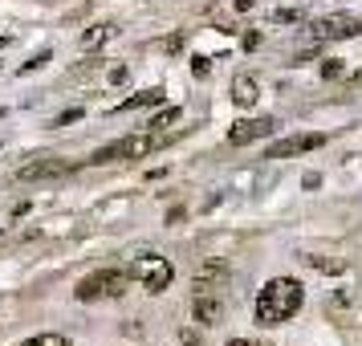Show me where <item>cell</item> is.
Instances as JSON below:
<instances>
[{"mask_svg":"<svg viewBox=\"0 0 362 346\" xmlns=\"http://www.w3.org/2000/svg\"><path fill=\"white\" fill-rule=\"evenodd\" d=\"M228 346H252V342H248V338H232Z\"/></svg>","mask_w":362,"mask_h":346,"instance_id":"24","label":"cell"},{"mask_svg":"<svg viewBox=\"0 0 362 346\" xmlns=\"http://www.w3.org/2000/svg\"><path fill=\"white\" fill-rule=\"evenodd\" d=\"M192 313H196V322H204V326H216L224 318V294H196L192 297Z\"/></svg>","mask_w":362,"mask_h":346,"instance_id":"9","label":"cell"},{"mask_svg":"<svg viewBox=\"0 0 362 346\" xmlns=\"http://www.w3.org/2000/svg\"><path fill=\"white\" fill-rule=\"evenodd\" d=\"M208 62H212V57H192V69H196V78H208Z\"/></svg>","mask_w":362,"mask_h":346,"instance_id":"19","label":"cell"},{"mask_svg":"<svg viewBox=\"0 0 362 346\" xmlns=\"http://www.w3.org/2000/svg\"><path fill=\"white\" fill-rule=\"evenodd\" d=\"M228 281H232V269H228L224 257H208V261H199V269L192 273L196 294H224Z\"/></svg>","mask_w":362,"mask_h":346,"instance_id":"6","label":"cell"},{"mask_svg":"<svg viewBox=\"0 0 362 346\" xmlns=\"http://www.w3.org/2000/svg\"><path fill=\"white\" fill-rule=\"evenodd\" d=\"M261 45V33H245V50H257Z\"/></svg>","mask_w":362,"mask_h":346,"instance_id":"22","label":"cell"},{"mask_svg":"<svg viewBox=\"0 0 362 346\" xmlns=\"http://www.w3.org/2000/svg\"><path fill=\"white\" fill-rule=\"evenodd\" d=\"M301 306H305V285L297 277H273V281H264V289L257 294L252 313H257L261 326H281V322L297 318Z\"/></svg>","mask_w":362,"mask_h":346,"instance_id":"1","label":"cell"},{"mask_svg":"<svg viewBox=\"0 0 362 346\" xmlns=\"http://www.w3.org/2000/svg\"><path fill=\"white\" fill-rule=\"evenodd\" d=\"M78 163H62V159H49V163H29L17 171V180H45V175H66V171H74Z\"/></svg>","mask_w":362,"mask_h":346,"instance_id":"10","label":"cell"},{"mask_svg":"<svg viewBox=\"0 0 362 346\" xmlns=\"http://www.w3.org/2000/svg\"><path fill=\"white\" fill-rule=\"evenodd\" d=\"M257 98H261L257 78H252V74H240V78L232 82V102H236V106H257Z\"/></svg>","mask_w":362,"mask_h":346,"instance_id":"11","label":"cell"},{"mask_svg":"<svg viewBox=\"0 0 362 346\" xmlns=\"http://www.w3.org/2000/svg\"><path fill=\"white\" fill-rule=\"evenodd\" d=\"M305 261H310L313 269H326V273H342V269H346L342 261H322V257H305Z\"/></svg>","mask_w":362,"mask_h":346,"instance_id":"17","label":"cell"},{"mask_svg":"<svg viewBox=\"0 0 362 346\" xmlns=\"http://www.w3.org/2000/svg\"><path fill=\"white\" fill-rule=\"evenodd\" d=\"M326 143V134H293V139H281L264 151V159H289V155H301V151H317Z\"/></svg>","mask_w":362,"mask_h":346,"instance_id":"8","label":"cell"},{"mask_svg":"<svg viewBox=\"0 0 362 346\" xmlns=\"http://www.w3.org/2000/svg\"><path fill=\"white\" fill-rule=\"evenodd\" d=\"M131 273L127 269H94L86 273L78 285H74V297L78 301H110V297H122L131 289Z\"/></svg>","mask_w":362,"mask_h":346,"instance_id":"3","label":"cell"},{"mask_svg":"<svg viewBox=\"0 0 362 346\" xmlns=\"http://www.w3.org/2000/svg\"><path fill=\"white\" fill-rule=\"evenodd\" d=\"M252 4H257V0H232V8H236V13H248Z\"/></svg>","mask_w":362,"mask_h":346,"instance_id":"23","label":"cell"},{"mask_svg":"<svg viewBox=\"0 0 362 346\" xmlns=\"http://www.w3.org/2000/svg\"><path fill=\"white\" fill-rule=\"evenodd\" d=\"M322 78H329V82L342 78V57H326V62H322Z\"/></svg>","mask_w":362,"mask_h":346,"instance_id":"16","label":"cell"},{"mask_svg":"<svg viewBox=\"0 0 362 346\" xmlns=\"http://www.w3.org/2000/svg\"><path fill=\"white\" fill-rule=\"evenodd\" d=\"M78 118H82V110H66V115L53 118V127H66V122H78Z\"/></svg>","mask_w":362,"mask_h":346,"instance_id":"20","label":"cell"},{"mask_svg":"<svg viewBox=\"0 0 362 346\" xmlns=\"http://www.w3.org/2000/svg\"><path fill=\"white\" fill-rule=\"evenodd\" d=\"M4 45H8V37H0V50H4Z\"/></svg>","mask_w":362,"mask_h":346,"instance_id":"26","label":"cell"},{"mask_svg":"<svg viewBox=\"0 0 362 346\" xmlns=\"http://www.w3.org/2000/svg\"><path fill=\"white\" fill-rule=\"evenodd\" d=\"M106 37H115V25H98V29H90V33L82 37V45L86 50H94V45H102Z\"/></svg>","mask_w":362,"mask_h":346,"instance_id":"14","label":"cell"},{"mask_svg":"<svg viewBox=\"0 0 362 346\" xmlns=\"http://www.w3.org/2000/svg\"><path fill=\"white\" fill-rule=\"evenodd\" d=\"M45 62H49V53H37V57L29 62V66H21V74H29V69H41Z\"/></svg>","mask_w":362,"mask_h":346,"instance_id":"21","label":"cell"},{"mask_svg":"<svg viewBox=\"0 0 362 346\" xmlns=\"http://www.w3.org/2000/svg\"><path fill=\"white\" fill-rule=\"evenodd\" d=\"M273 131H277L273 118H240V122H232L228 143L232 147H248V143H257V139H264V134H273Z\"/></svg>","mask_w":362,"mask_h":346,"instance_id":"7","label":"cell"},{"mask_svg":"<svg viewBox=\"0 0 362 346\" xmlns=\"http://www.w3.org/2000/svg\"><path fill=\"white\" fill-rule=\"evenodd\" d=\"M180 118H183L180 106H167V110H159V115H155V118L147 122V131H167V127H175Z\"/></svg>","mask_w":362,"mask_h":346,"instance_id":"13","label":"cell"},{"mask_svg":"<svg viewBox=\"0 0 362 346\" xmlns=\"http://www.w3.org/2000/svg\"><path fill=\"white\" fill-rule=\"evenodd\" d=\"M21 346H74L69 338H62V334H37V338H29V342Z\"/></svg>","mask_w":362,"mask_h":346,"instance_id":"15","label":"cell"},{"mask_svg":"<svg viewBox=\"0 0 362 346\" xmlns=\"http://www.w3.org/2000/svg\"><path fill=\"white\" fill-rule=\"evenodd\" d=\"M362 29L358 17H326V21H313L310 33H305V45H326V41H346Z\"/></svg>","mask_w":362,"mask_h":346,"instance_id":"5","label":"cell"},{"mask_svg":"<svg viewBox=\"0 0 362 346\" xmlns=\"http://www.w3.org/2000/svg\"><path fill=\"white\" fill-rule=\"evenodd\" d=\"M167 143L163 131H143V134H127V139H115V143H106L102 151L90 155V163H118V159H143L151 151H159Z\"/></svg>","mask_w":362,"mask_h":346,"instance_id":"4","label":"cell"},{"mask_svg":"<svg viewBox=\"0 0 362 346\" xmlns=\"http://www.w3.org/2000/svg\"><path fill=\"white\" fill-rule=\"evenodd\" d=\"M354 82H358V86H362V69H358V74H354Z\"/></svg>","mask_w":362,"mask_h":346,"instance_id":"25","label":"cell"},{"mask_svg":"<svg viewBox=\"0 0 362 346\" xmlns=\"http://www.w3.org/2000/svg\"><path fill=\"white\" fill-rule=\"evenodd\" d=\"M122 269H127V273L147 289V294H163V289H171V281H175V265L167 261L163 253H147V248L127 253Z\"/></svg>","mask_w":362,"mask_h":346,"instance_id":"2","label":"cell"},{"mask_svg":"<svg viewBox=\"0 0 362 346\" xmlns=\"http://www.w3.org/2000/svg\"><path fill=\"white\" fill-rule=\"evenodd\" d=\"M143 106H163V86H151V90H139L134 98H127L118 110H143Z\"/></svg>","mask_w":362,"mask_h":346,"instance_id":"12","label":"cell"},{"mask_svg":"<svg viewBox=\"0 0 362 346\" xmlns=\"http://www.w3.org/2000/svg\"><path fill=\"white\" fill-rule=\"evenodd\" d=\"M277 25H293V21H301V13H297V8H277Z\"/></svg>","mask_w":362,"mask_h":346,"instance_id":"18","label":"cell"}]
</instances>
